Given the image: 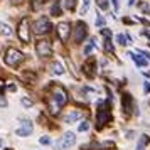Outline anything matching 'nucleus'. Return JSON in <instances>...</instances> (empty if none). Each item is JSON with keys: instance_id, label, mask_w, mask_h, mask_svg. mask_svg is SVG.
<instances>
[{"instance_id": "nucleus-1", "label": "nucleus", "mask_w": 150, "mask_h": 150, "mask_svg": "<svg viewBox=\"0 0 150 150\" xmlns=\"http://www.w3.org/2000/svg\"><path fill=\"white\" fill-rule=\"evenodd\" d=\"M4 61H5V64H7V66H10V68H15V66H19V64L24 61V54H22L21 51H17V49L10 47V49H7Z\"/></svg>"}, {"instance_id": "nucleus-2", "label": "nucleus", "mask_w": 150, "mask_h": 150, "mask_svg": "<svg viewBox=\"0 0 150 150\" xmlns=\"http://www.w3.org/2000/svg\"><path fill=\"white\" fill-rule=\"evenodd\" d=\"M51 98L54 100L59 106H62V105H66L68 103V93H66V89L62 88V86H59V84H54L52 88H51Z\"/></svg>"}, {"instance_id": "nucleus-3", "label": "nucleus", "mask_w": 150, "mask_h": 150, "mask_svg": "<svg viewBox=\"0 0 150 150\" xmlns=\"http://www.w3.org/2000/svg\"><path fill=\"white\" fill-rule=\"evenodd\" d=\"M32 30H34L35 34H46L51 30V21H49L47 17H39L37 21L32 24Z\"/></svg>"}, {"instance_id": "nucleus-4", "label": "nucleus", "mask_w": 150, "mask_h": 150, "mask_svg": "<svg viewBox=\"0 0 150 150\" xmlns=\"http://www.w3.org/2000/svg\"><path fill=\"white\" fill-rule=\"evenodd\" d=\"M74 143H76V137H74V133L68 132V133H64V135L61 137V140L56 143V145H57V149H61V150H68L69 147H73Z\"/></svg>"}, {"instance_id": "nucleus-5", "label": "nucleus", "mask_w": 150, "mask_h": 150, "mask_svg": "<svg viewBox=\"0 0 150 150\" xmlns=\"http://www.w3.org/2000/svg\"><path fill=\"white\" fill-rule=\"evenodd\" d=\"M35 52H37V56H41V57H49V56L52 54L51 42L49 41H39L35 44Z\"/></svg>"}, {"instance_id": "nucleus-6", "label": "nucleus", "mask_w": 150, "mask_h": 150, "mask_svg": "<svg viewBox=\"0 0 150 150\" xmlns=\"http://www.w3.org/2000/svg\"><path fill=\"white\" fill-rule=\"evenodd\" d=\"M17 35L22 42H29L30 41V34H29V21L27 19H22L17 29Z\"/></svg>"}, {"instance_id": "nucleus-7", "label": "nucleus", "mask_w": 150, "mask_h": 150, "mask_svg": "<svg viewBox=\"0 0 150 150\" xmlns=\"http://www.w3.org/2000/svg\"><path fill=\"white\" fill-rule=\"evenodd\" d=\"M108 120H110V111L101 105V106H100V110L96 111V123H98V128H101V127L108 122Z\"/></svg>"}, {"instance_id": "nucleus-8", "label": "nucleus", "mask_w": 150, "mask_h": 150, "mask_svg": "<svg viewBox=\"0 0 150 150\" xmlns=\"http://www.w3.org/2000/svg\"><path fill=\"white\" fill-rule=\"evenodd\" d=\"M32 133V123L29 122V120H22V127L21 128L15 130V135L17 137H27Z\"/></svg>"}, {"instance_id": "nucleus-9", "label": "nucleus", "mask_w": 150, "mask_h": 150, "mask_svg": "<svg viewBox=\"0 0 150 150\" xmlns=\"http://www.w3.org/2000/svg\"><path fill=\"white\" fill-rule=\"evenodd\" d=\"M86 24L83 22H78L76 24V29H74V42H81L84 37H86Z\"/></svg>"}, {"instance_id": "nucleus-10", "label": "nucleus", "mask_w": 150, "mask_h": 150, "mask_svg": "<svg viewBox=\"0 0 150 150\" xmlns=\"http://www.w3.org/2000/svg\"><path fill=\"white\" fill-rule=\"evenodd\" d=\"M69 24L68 22H61L59 25H57V35H59V39H61L62 42L64 41H68V37H69Z\"/></svg>"}, {"instance_id": "nucleus-11", "label": "nucleus", "mask_w": 150, "mask_h": 150, "mask_svg": "<svg viewBox=\"0 0 150 150\" xmlns=\"http://www.w3.org/2000/svg\"><path fill=\"white\" fill-rule=\"evenodd\" d=\"M81 116H83V113L79 110H73V111H69L68 115L64 116V123H73V122H76V120H79Z\"/></svg>"}, {"instance_id": "nucleus-12", "label": "nucleus", "mask_w": 150, "mask_h": 150, "mask_svg": "<svg viewBox=\"0 0 150 150\" xmlns=\"http://www.w3.org/2000/svg\"><path fill=\"white\" fill-rule=\"evenodd\" d=\"M122 105H123V110H125L127 113H130V111H132V106H133V100H132V96H130V95L123 96Z\"/></svg>"}, {"instance_id": "nucleus-13", "label": "nucleus", "mask_w": 150, "mask_h": 150, "mask_svg": "<svg viewBox=\"0 0 150 150\" xmlns=\"http://www.w3.org/2000/svg\"><path fill=\"white\" fill-rule=\"evenodd\" d=\"M49 68H51V73H52V74H57V76H59V74H64V68H62L61 62L54 61L51 66H49Z\"/></svg>"}, {"instance_id": "nucleus-14", "label": "nucleus", "mask_w": 150, "mask_h": 150, "mask_svg": "<svg viewBox=\"0 0 150 150\" xmlns=\"http://www.w3.org/2000/svg\"><path fill=\"white\" fill-rule=\"evenodd\" d=\"M128 56H132V59H133V62H135L137 66H140V68H145V66H147V61H145V59L138 57V56H133V54H128Z\"/></svg>"}, {"instance_id": "nucleus-15", "label": "nucleus", "mask_w": 150, "mask_h": 150, "mask_svg": "<svg viewBox=\"0 0 150 150\" xmlns=\"http://www.w3.org/2000/svg\"><path fill=\"white\" fill-rule=\"evenodd\" d=\"M95 46H96V41H95V39H89V42L86 44V46H84V49H83V52L88 56L89 52H91V49L95 47Z\"/></svg>"}, {"instance_id": "nucleus-16", "label": "nucleus", "mask_w": 150, "mask_h": 150, "mask_svg": "<svg viewBox=\"0 0 150 150\" xmlns=\"http://www.w3.org/2000/svg\"><path fill=\"white\" fill-rule=\"evenodd\" d=\"M0 32H2L4 35H10L12 34V29L8 27L7 24H2V22H0Z\"/></svg>"}, {"instance_id": "nucleus-17", "label": "nucleus", "mask_w": 150, "mask_h": 150, "mask_svg": "<svg viewBox=\"0 0 150 150\" xmlns=\"http://www.w3.org/2000/svg\"><path fill=\"white\" fill-rule=\"evenodd\" d=\"M93 66H95V59H89V61L84 64V69H86V73H88L89 76H93V69H91Z\"/></svg>"}, {"instance_id": "nucleus-18", "label": "nucleus", "mask_w": 150, "mask_h": 150, "mask_svg": "<svg viewBox=\"0 0 150 150\" xmlns=\"http://www.w3.org/2000/svg\"><path fill=\"white\" fill-rule=\"evenodd\" d=\"M88 8H89V0H83L81 8H79V14H81V15H84L86 12H88Z\"/></svg>"}, {"instance_id": "nucleus-19", "label": "nucleus", "mask_w": 150, "mask_h": 150, "mask_svg": "<svg viewBox=\"0 0 150 150\" xmlns=\"http://www.w3.org/2000/svg\"><path fill=\"white\" fill-rule=\"evenodd\" d=\"M145 145H147V137L143 135V137H140V140H138V145H137V149H135V150H143V149H145Z\"/></svg>"}, {"instance_id": "nucleus-20", "label": "nucleus", "mask_w": 150, "mask_h": 150, "mask_svg": "<svg viewBox=\"0 0 150 150\" xmlns=\"http://www.w3.org/2000/svg\"><path fill=\"white\" fill-rule=\"evenodd\" d=\"M127 39H128V37H127V35H123V34H118V35H116V42H118V44H122V46L128 44V42H127Z\"/></svg>"}, {"instance_id": "nucleus-21", "label": "nucleus", "mask_w": 150, "mask_h": 150, "mask_svg": "<svg viewBox=\"0 0 150 150\" xmlns=\"http://www.w3.org/2000/svg\"><path fill=\"white\" fill-rule=\"evenodd\" d=\"M51 14H52V15H61V7H59V4H57V2L52 5V8H51Z\"/></svg>"}, {"instance_id": "nucleus-22", "label": "nucleus", "mask_w": 150, "mask_h": 150, "mask_svg": "<svg viewBox=\"0 0 150 150\" xmlns=\"http://www.w3.org/2000/svg\"><path fill=\"white\" fill-rule=\"evenodd\" d=\"M88 128H89V123H88V122L79 123V127H78V130H79V132H86Z\"/></svg>"}, {"instance_id": "nucleus-23", "label": "nucleus", "mask_w": 150, "mask_h": 150, "mask_svg": "<svg viewBox=\"0 0 150 150\" xmlns=\"http://www.w3.org/2000/svg\"><path fill=\"white\" fill-rule=\"evenodd\" d=\"M96 25H98V27H105V19H103L101 15L96 17Z\"/></svg>"}, {"instance_id": "nucleus-24", "label": "nucleus", "mask_w": 150, "mask_h": 150, "mask_svg": "<svg viewBox=\"0 0 150 150\" xmlns=\"http://www.w3.org/2000/svg\"><path fill=\"white\" fill-rule=\"evenodd\" d=\"M101 34L105 35V37H106V41H110V37H111V30H108V29H105V27H103Z\"/></svg>"}, {"instance_id": "nucleus-25", "label": "nucleus", "mask_w": 150, "mask_h": 150, "mask_svg": "<svg viewBox=\"0 0 150 150\" xmlns=\"http://www.w3.org/2000/svg\"><path fill=\"white\" fill-rule=\"evenodd\" d=\"M39 142H41L42 145H49V143H51V138H49V137H41Z\"/></svg>"}, {"instance_id": "nucleus-26", "label": "nucleus", "mask_w": 150, "mask_h": 150, "mask_svg": "<svg viewBox=\"0 0 150 150\" xmlns=\"http://www.w3.org/2000/svg\"><path fill=\"white\" fill-rule=\"evenodd\" d=\"M74 5H76V0H66V7L71 10V8H74Z\"/></svg>"}, {"instance_id": "nucleus-27", "label": "nucleus", "mask_w": 150, "mask_h": 150, "mask_svg": "<svg viewBox=\"0 0 150 150\" xmlns=\"http://www.w3.org/2000/svg\"><path fill=\"white\" fill-rule=\"evenodd\" d=\"M22 105H24V106H32V101H30V100H29V98H22Z\"/></svg>"}, {"instance_id": "nucleus-28", "label": "nucleus", "mask_w": 150, "mask_h": 150, "mask_svg": "<svg viewBox=\"0 0 150 150\" xmlns=\"http://www.w3.org/2000/svg\"><path fill=\"white\" fill-rule=\"evenodd\" d=\"M98 5H100L101 8H108V0H100Z\"/></svg>"}, {"instance_id": "nucleus-29", "label": "nucleus", "mask_w": 150, "mask_h": 150, "mask_svg": "<svg viewBox=\"0 0 150 150\" xmlns=\"http://www.w3.org/2000/svg\"><path fill=\"white\" fill-rule=\"evenodd\" d=\"M0 106H2V108H5V106H7V100H5V98H2V96H0Z\"/></svg>"}, {"instance_id": "nucleus-30", "label": "nucleus", "mask_w": 150, "mask_h": 150, "mask_svg": "<svg viewBox=\"0 0 150 150\" xmlns=\"http://www.w3.org/2000/svg\"><path fill=\"white\" fill-rule=\"evenodd\" d=\"M106 51H110V52L113 51V46H111V42L110 41H106Z\"/></svg>"}, {"instance_id": "nucleus-31", "label": "nucleus", "mask_w": 150, "mask_h": 150, "mask_svg": "<svg viewBox=\"0 0 150 150\" xmlns=\"http://www.w3.org/2000/svg\"><path fill=\"white\" fill-rule=\"evenodd\" d=\"M113 2V7H115V10H118L120 8V4H118V0H111Z\"/></svg>"}, {"instance_id": "nucleus-32", "label": "nucleus", "mask_w": 150, "mask_h": 150, "mask_svg": "<svg viewBox=\"0 0 150 150\" xmlns=\"http://www.w3.org/2000/svg\"><path fill=\"white\" fill-rule=\"evenodd\" d=\"M143 89H145L147 93H149V91H150V84H149V83H145V84H143Z\"/></svg>"}, {"instance_id": "nucleus-33", "label": "nucleus", "mask_w": 150, "mask_h": 150, "mask_svg": "<svg viewBox=\"0 0 150 150\" xmlns=\"http://www.w3.org/2000/svg\"><path fill=\"white\" fill-rule=\"evenodd\" d=\"M10 2H12V4H15V5H17V4H22L24 0H10Z\"/></svg>"}, {"instance_id": "nucleus-34", "label": "nucleus", "mask_w": 150, "mask_h": 150, "mask_svg": "<svg viewBox=\"0 0 150 150\" xmlns=\"http://www.w3.org/2000/svg\"><path fill=\"white\" fill-rule=\"evenodd\" d=\"M135 4V0H128V5H133Z\"/></svg>"}, {"instance_id": "nucleus-35", "label": "nucleus", "mask_w": 150, "mask_h": 150, "mask_svg": "<svg viewBox=\"0 0 150 150\" xmlns=\"http://www.w3.org/2000/svg\"><path fill=\"white\" fill-rule=\"evenodd\" d=\"M4 88V81H2V79H0V89Z\"/></svg>"}, {"instance_id": "nucleus-36", "label": "nucleus", "mask_w": 150, "mask_h": 150, "mask_svg": "<svg viewBox=\"0 0 150 150\" xmlns=\"http://www.w3.org/2000/svg\"><path fill=\"white\" fill-rule=\"evenodd\" d=\"M0 147H4V140L2 138H0Z\"/></svg>"}]
</instances>
